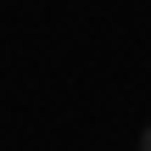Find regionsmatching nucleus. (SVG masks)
Segmentation results:
<instances>
[{
  "label": "nucleus",
  "mask_w": 151,
  "mask_h": 151,
  "mask_svg": "<svg viewBox=\"0 0 151 151\" xmlns=\"http://www.w3.org/2000/svg\"><path fill=\"white\" fill-rule=\"evenodd\" d=\"M140 151H151V123H146V134H140Z\"/></svg>",
  "instance_id": "nucleus-1"
}]
</instances>
